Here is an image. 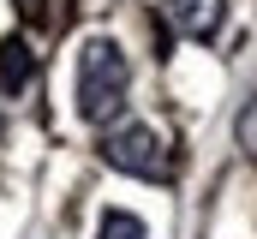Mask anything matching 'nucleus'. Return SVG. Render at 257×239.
<instances>
[{
    "mask_svg": "<svg viewBox=\"0 0 257 239\" xmlns=\"http://www.w3.org/2000/svg\"><path fill=\"white\" fill-rule=\"evenodd\" d=\"M126 90H132V66L120 54V42L90 36L78 48V114L90 120V126H108L126 108Z\"/></svg>",
    "mask_w": 257,
    "mask_h": 239,
    "instance_id": "obj_1",
    "label": "nucleus"
},
{
    "mask_svg": "<svg viewBox=\"0 0 257 239\" xmlns=\"http://www.w3.org/2000/svg\"><path fill=\"white\" fill-rule=\"evenodd\" d=\"M102 162L120 168V174H138V179H168V150L144 120H126L102 138Z\"/></svg>",
    "mask_w": 257,
    "mask_h": 239,
    "instance_id": "obj_2",
    "label": "nucleus"
},
{
    "mask_svg": "<svg viewBox=\"0 0 257 239\" xmlns=\"http://www.w3.org/2000/svg\"><path fill=\"white\" fill-rule=\"evenodd\" d=\"M162 12L186 42H209L221 30V0H162Z\"/></svg>",
    "mask_w": 257,
    "mask_h": 239,
    "instance_id": "obj_3",
    "label": "nucleus"
},
{
    "mask_svg": "<svg viewBox=\"0 0 257 239\" xmlns=\"http://www.w3.org/2000/svg\"><path fill=\"white\" fill-rule=\"evenodd\" d=\"M30 78H36V54H30V42H24V36H6V42H0V90L18 96Z\"/></svg>",
    "mask_w": 257,
    "mask_h": 239,
    "instance_id": "obj_4",
    "label": "nucleus"
},
{
    "mask_svg": "<svg viewBox=\"0 0 257 239\" xmlns=\"http://www.w3.org/2000/svg\"><path fill=\"white\" fill-rule=\"evenodd\" d=\"M96 239H144V221H138V215H126V209H108Z\"/></svg>",
    "mask_w": 257,
    "mask_h": 239,
    "instance_id": "obj_5",
    "label": "nucleus"
},
{
    "mask_svg": "<svg viewBox=\"0 0 257 239\" xmlns=\"http://www.w3.org/2000/svg\"><path fill=\"white\" fill-rule=\"evenodd\" d=\"M239 144H245V156H257V102H251V114L239 120Z\"/></svg>",
    "mask_w": 257,
    "mask_h": 239,
    "instance_id": "obj_6",
    "label": "nucleus"
},
{
    "mask_svg": "<svg viewBox=\"0 0 257 239\" xmlns=\"http://www.w3.org/2000/svg\"><path fill=\"white\" fill-rule=\"evenodd\" d=\"M42 6H48V0H18V12H24V18H42Z\"/></svg>",
    "mask_w": 257,
    "mask_h": 239,
    "instance_id": "obj_7",
    "label": "nucleus"
}]
</instances>
